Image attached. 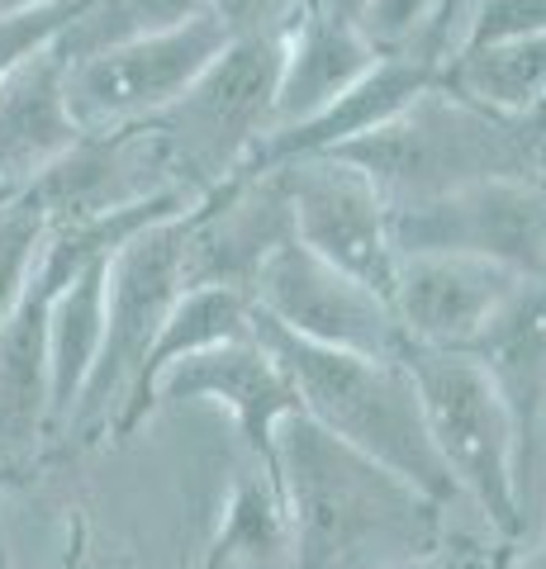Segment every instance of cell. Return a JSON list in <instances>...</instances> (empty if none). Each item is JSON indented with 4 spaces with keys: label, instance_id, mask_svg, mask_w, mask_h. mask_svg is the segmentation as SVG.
I'll list each match as a JSON object with an SVG mask.
<instances>
[{
    "label": "cell",
    "instance_id": "17",
    "mask_svg": "<svg viewBox=\"0 0 546 569\" xmlns=\"http://www.w3.org/2000/svg\"><path fill=\"white\" fill-rule=\"evenodd\" d=\"M39 437H52L48 305L29 290L0 328V456L33 451Z\"/></svg>",
    "mask_w": 546,
    "mask_h": 569
},
{
    "label": "cell",
    "instance_id": "28",
    "mask_svg": "<svg viewBox=\"0 0 546 569\" xmlns=\"http://www.w3.org/2000/svg\"><path fill=\"white\" fill-rule=\"evenodd\" d=\"M43 6H58V0H0V20H10V14H29V10H43Z\"/></svg>",
    "mask_w": 546,
    "mask_h": 569
},
{
    "label": "cell",
    "instance_id": "16",
    "mask_svg": "<svg viewBox=\"0 0 546 569\" xmlns=\"http://www.w3.org/2000/svg\"><path fill=\"white\" fill-rule=\"evenodd\" d=\"M252 318H257L252 295L234 290V284H186V295L176 299V309L167 313L162 332H157L143 370H138L129 403L119 408V418L110 422V432L129 437L133 427L152 413V385L162 370H171L176 361H190V356H200V351H215L224 342L252 337Z\"/></svg>",
    "mask_w": 546,
    "mask_h": 569
},
{
    "label": "cell",
    "instance_id": "32",
    "mask_svg": "<svg viewBox=\"0 0 546 569\" xmlns=\"http://www.w3.org/2000/svg\"><path fill=\"white\" fill-rule=\"evenodd\" d=\"M0 569H10V550H6V537H0Z\"/></svg>",
    "mask_w": 546,
    "mask_h": 569
},
{
    "label": "cell",
    "instance_id": "34",
    "mask_svg": "<svg viewBox=\"0 0 546 569\" xmlns=\"http://www.w3.org/2000/svg\"><path fill=\"white\" fill-rule=\"evenodd\" d=\"M542 171H546V142H542Z\"/></svg>",
    "mask_w": 546,
    "mask_h": 569
},
{
    "label": "cell",
    "instance_id": "3",
    "mask_svg": "<svg viewBox=\"0 0 546 569\" xmlns=\"http://www.w3.org/2000/svg\"><path fill=\"white\" fill-rule=\"evenodd\" d=\"M542 142L533 119L495 114L437 77L399 119L343 148L338 162L357 167L390 209H404L480 181L542 176Z\"/></svg>",
    "mask_w": 546,
    "mask_h": 569
},
{
    "label": "cell",
    "instance_id": "20",
    "mask_svg": "<svg viewBox=\"0 0 546 569\" xmlns=\"http://www.w3.org/2000/svg\"><path fill=\"white\" fill-rule=\"evenodd\" d=\"M443 86H451L456 96H466L475 104L508 119H533L546 100V33L495 48H475L456 52L443 62Z\"/></svg>",
    "mask_w": 546,
    "mask_h": 569
},
{
    "label": "cell",
    "instance_id": "2",
    "mask_svg": "<svg viewBox=\"0 0 546 569\" xmlns=\"http://www.w3.org/2000/svg\"><path fill=\"white\" fill-rule=\"evenodd\" d=\"M252 332L271 347V356L286 366V376L299 395V418L324 427L332 441H343L357 456L376 460L380 470L399 475L409 489L433 498L437 508H456L451 475L433 451L428 422H423V403L404 356H351L328 351L314 342L280 332L267 318H252Z\"/></svg>",
    "mask_w": 546,
    "mask_h": 569
},
{
    "label": "cell",
    "instance_id": "5",
    "mask_svg": "<svg viewBox=\"0 0 546 569\" xmlns=\"http://www.w3.org/2000/svg\"><path fill=\"white\" fill-rule=\"evenodd\" d=\"M286 33V29H280ZM280 33L228 39V48L205 67V77L157 114L148 129L162 138L176 186L190 200H205L228 186L252 157V148L276 123V77H280Z\"/></svg>",
    "mask_w": 546,
    "mask_h": 569
},
{
    "label": "cell",
    "instance_id": "19",
    "mask_svg": "<svg viewBox=\"0 0 546 569\" xmlns=\"http://www.w3.org/2000/svg\"><path fill=\"white\" fill-rule=\"evenodd\" d=\"M470 356H480L485 370L499 380L527 437V422H533L537 399L546 389V280L518 284V295L504 305V313L489 323V332Z\"/></svg>",
    "mask_w": 546,
    "mask_h": 569
},
{
    "label": "cell",
    "instance_id": "21",
    "mask_svg": "<svg viewBox=\"0 0 546 569\" xmlns=\"http://www.w3.org/2000/svg\"><path fill=\"white\" fill-rule=\"evenodd\" d=\"M209 14V0H77L72 20L58 33L67 62L96 58V52L125 48L152 33H171Z\"/></svg>",
    "mask_w": 546,
    "mask_h": 569
},
{
    "label": "cell",
    "instance_id": "12",
    "mask_svg": "<svg viewBox=\"0 0 546 569\" xmlns=\"http://www.w3.org/2000/svg\"><path fill=\"white\" fill-rule=\"evenodd\" d=\"M518 284L527 280L508 276L489 261L418 252V257H399L390 309L409 347L475 351L489 323L518 295Z\"/></svg>",
    "mask_w": 546,
    "mask_h": 569
},
{
    "label": "cell",
    "instance_id": "9",
    "mask_svg": "<svg viewBox=\"0 0 546 569\" xmlns=\"http://www.w3.org/2000/svg\"><path fill=\"white\" fill-rule=\"evenodd\" d=\"M252 309L299 342L351 351V356H404V332L395 323L390 299L343 276L338 266L314 257L295 233L261 261L252 280Z\"/></svg>",
    "mask_w": 546,
    "mask_h": 569
},
{
    "label": "cell",
    "instance_id": "13",
    "mask_svg": "<svg viewBox=\"0 0 546 569\" xmlns=\"http://www.w3.org/2000/svg\"><path fill=\"white\" fill-rule=\"evenodd\" d=\"M67 71L72 62L52 39L0 81V200L33 190L86 138L67 100Z\"/></svg>",
    "mask_w": 546,
    "mask_h": 569
},
{
    "label": "cell",
    "instance_id": "6",
    "mask_svg": "<svg viewBox=\"0 0 546 569\" xmlns=\"http://www.w3.org/2000/svg\"><path fill=\"white\" fill-rule=\"evenodd\" d=\"M196 209V204H190ZM190 209L171 213V219L143 228L110 257V284H105V342L100 361L86 380L81 399L67 422L72 432H96L119 418V408L129 403L138 370H143L148 351L162 332L167 313L176 299L186 295V238H190Z\"/></svg>",
    "mask_w": 546,
    "mask_h": 569
},
{
    "label": "cell",
    "instance_id": "4",
    "mask_svg": "<svg viewBox=\"0 0 546 569\" xmlns=\"http://www.w3.org/2000/svg\"><path fill=\"white\" fill-rule=\"evenodd\" d=\"M433 451L461 503L514 541L523 531V427L499 380L470 351L404 347Z\"/></svg>",
    "mask_w": 546,
    "mask_h": 569
},
{
    "label": "cell",
    "instance_id": "24",
    "mask_svg": "<svg viewBox=\"0 0 546 569\" xmlns=\"http://www.w3.org/2000/svg\"><path fill=\"white\" fill-rule=\"evenodd\" d=\"M437 10H443V0H371L361 39L376 48V58H423Z\"/></svg>",
    "mask_w": 546,
    "mask_h": 569
},
{
    "label": "cell",
    "instance_id": "10",
    "mask_svg": "<svg viewBox=\"0 0 546 569\" xmlns=\"http://www.w3.org/2000/svg\"><path fill=\"white\" fill-rule=\"evenodd\" d=\"M267 176H276L290 204L295 242H305L314 257L361 280L380 299L395 295L399 252L390 238V204L357 167L338 162V157H305V162H290Z\"/></svg>",
    "mask_w": 546,
    "mask_h": 569
},
{
    "label": "cell",
    "instance_id": "33",
    "mask_svg": "<svg viewBox=\"0 0 546 569\" xmlns=\"http://www.w3.org/2000/svg\"><path fill=\"white\" fill-rule=\"evenodd\" d=\"M67 569H81V546L72 550V560H67Z\"/></svg>",
    "mask_w": 546,
    "mask_h": 569
},
{
    "label": "cell",
    "instance_id": "11",
    "mask_svg": "<svg viewBox=\"0 0 546 569\" xmlns=\"http://www.w3.org/2000/svg\"><path fill=\"white\" fill-rule=\"evenodd\" d=\"M162 403H215L238 422L242 447L257 456V470L271 479L276 470V437L290 418H299V395L286 366L271 356L261 337L224 342L190 361H176L152 385V413Z\"/></svg>",
    "mask_w": 546,
    "mask_h": 569
},
{
    "label": "cell",
    "instance_id": "15",
    "mask_svg": "<svg viewBox=\"0 0 546 569\" xmlns=\"http://www.w3.org/2000/svg\"><path fill=\"white\" fill-rule=\"evenodd\" d=\"M380 58L361 39V29L332 24L319 10H299L280 33V77H276V123H305L347 96Z\"/></svg>",
    "mask_w": 546,
    "mask_h": 569
},
{
    "label": "cell",
    "instance_id": "8",
    "mask_svg": "<svg viewBox=\"0 0 546 569\" xmlns=\"http://www.w3.org/2000/svg\"><path fill=\"white\" fill-rule=\"evenodd\" d=\"M228 48V33L209 20L181 24L171 33H152L125 48L81 58L67 71V100L86 138H110L143 129L157 114H167L190 86L205 77V67Z\"/></svg>",
    "mask_w": 546,
    "mask_h": 569
},
{
    "label": "cell",
    "instance_id": "31",
    "mask_svg": "<svg viewBox=\"0 0 546 569\" xmlns=\"http://www.w3.org/2000/svg\"><path fill=\"white\" fill-rule=\"evenodd\" d=\"M533 123H537V129H542V133H546V100H542V110H537V114H533Z\"/></svg>",
    "mask_w": 546,
    "mask_h": 569
},
{
    "label": "cell",
    "instance_id": "23",
    "mask_svg": "<svg viewBox=\"0 0 546 569\" xmlns=\"http://www.w3.org/2000/svg\"><path fill=\"white\" fill-rule=\"evenodd\" d=\"M533 33H546V0H466L447 58L514 43V39H533Z\"/></svg>",
    "mask_w": 546,
    "mask_h": 569
},
{
    "label": "cell",
    "instance_id": "30",
    "mask_svg": "<svg viewBox=\"0 0 546 569\" xmlns=\"http://www.w3.org/2000/svg\"><path fill=\"white\" fill-rule=\"evenodd\" d=\"M523 569H546V527H542V537H537L533 556H527V565H523Z\"/></svg>",
    "mask_w": 546,
    "mask_h": 569
},
{
    "label": "cell",
    "instance_id": "27",
    "mask_svg": "<svg viewBox=\"0 0 546 569\" xmlns=\"http://www.w3.org/2000/svg\"><path fill=\"white\" fill-rule=\"evenodd\" d=\"M309 10H319L324 20L332 24H351V29H361L366 20V10H371V0H305Z\"/></svg>",
    "mask_w": 546,
    "mask_h": 569
},
{
    "label": "cell",
    "instance_id": "26",
    "mask_svg": "<svg viewBox=\"0 0 546 569\" xmlns=\"http://www.w3.org/2000/svg\"><path fill=\"white\" fill-rule=\"evenodd\" d=\"M305 0H209V20H215L228 39H261V33H280Z\"/></svg>",
    "mask_w": 546,
    "mask_h": 569
},
{
    "label": "cell",
    "instance_id": "29",
    "mask_svg": "<svg viewBox=\"0 0 546 569\" xmlns=\"http://www.w3.org/2000/svg\"><path fill=\"white\" fill-rule=\"evenodd\" d=\"M399 569H461V565L447 560L443 550H437V556H423V560H414V565H399Z\"/></svg>",
    "mask_w": 546,
    "mask_h": 569
},
{
    "label": "cell",
    "instance_id": "25",
    "mask_svg": "<svg viewBox=\"0 0 546 569\" xmlns=\"http://www.w3.org/2000/svg\"><path fill=\"white\" fill-rule=\"evenodd\" d=\"M72 10H77V0H58V6H43V10L0 20V81H6V71L20 58H29L33 48L58 39V33L67 29V20H72Z\"/></svg>",
    "mask_w": 546,
    "mask_h": 569
},
{
    "label": "cell",
    "instance_id": "22",
    "mask_svg": "<svg viewBox=\"0 0 546 569\" xmlns=\"http://www.w3.org/2000/svg\"><path fill=\"white\" fill-rule=\"evenodd\" d=\"M43 238H48V213L33 204V194L0 200V328L24 305L33 271H39Z\"/></svg>",
    "mask_w": 546,
    "mask_h": 569
},
{
    "label": "cell",
    "instance_id": "1",
    "mask_svg": "<svg viewBox=\"0 0 546 569\" xmlns=\"http://www.w3.org/2000/svg\"><path fill=\"white\" fill-rule=\"evenodd\" d=\"M271 489L290 527L295 569H399L443 550L447 508L309 418L280 427Z\"/></svg>",
    "mask_w": 546,
    "mask_h": 569
},
{
    "label": "cell",
    "instance_id": "7",
    "mask_svg": "<svg viewBox=\"0 0 546 569\" xmlns=\"http://www.w3.org/2000/svg\"><path fill=\"white\" fill-rule=\"evenodd\" d=\"M390 238L399 257H475L518 280H546V181L504 176L390 209Z\"/></svg>",
    "mask_w": 546,
    "mask_h": 569
},
{
    "label": "cell",
    "instance_id": "14",
    "mask_svg": "<svg viewBox=\"0 0 546 569\" xmlns=\"http://www.w3.org/2000/svg\"><path fill=\"white\" fill-rule=\"evenodd\" d=\"M433 81H437L433 62H423V58H380L347 96L332 100L328 110H319L305 123L271 129L252 148V157L242 162L238 176H267V171H280L290 162H305V157H338L343 148H351V142L371 138L390 119H399Z\"/></svg>",
    "mask_w": 546,
    "mask_h": 569
},
{
    "label": "cell",
    "instance_id": "18",
    "mask_svg": "<svg viewBox=\"0 0 546 569\" xmlns=\"http://www.w3.org/2000/svg\"><path fill=\"white\" fill-rule=\"evenodd\" d=\"M105 284H110V257L58 290L48 305V380H52V437L67 432L72 408L100 361L105 342Z\"/></svg>",
    "mask_w": 546,
    "mask_h": 569
}]
</instances>
